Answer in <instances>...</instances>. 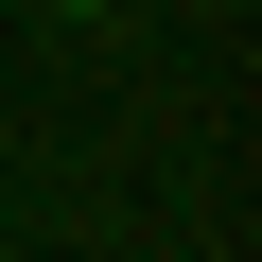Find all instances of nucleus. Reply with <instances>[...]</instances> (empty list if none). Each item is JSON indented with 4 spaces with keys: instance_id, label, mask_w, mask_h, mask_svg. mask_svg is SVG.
<instances>
[{
    "instance_id": "1",
    "label": "nucleus",
    "mask_w": 262,
    "mask_h": 262,
    "mask_svg": "<svg viewBox=\"0 0 262 262\" xmlns=\"http://www.w3.org/2000/svg\"><path fill=\"white\" fill-rule=\"evenodd\" d=\"M53 18H105V0H53Z\"/></svg>"
}]
</instances>
